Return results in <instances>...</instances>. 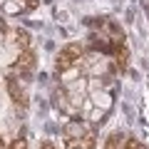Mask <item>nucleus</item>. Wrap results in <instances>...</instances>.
<instances>
[{
	"label": "nucleus",
	"mask_w": 149,
	"mask_h": 149,
	"mask_svg": "<svg viewBox=\"0 0 149 149\" xmlns=\"http://www.w3.org/2000/svg\"><path fill=\"white\" fill-rule=\"evenodd\" d=\"M15 40H17V47L20 50H27V42H30V35L25 30H17L15 32Z\"/></svg>",
	"instance_id": "obj_5"
},
{
	"label": "nucleus",
	"mask_w": 149,
	"mask_h": 149,
	"mask_svg": "<svg viewBox=\"0 0 149 149\" xmlns=\"http://www.w3.org/2000/svg\"><path fill=\"white\" fill-rule=\"evenodd\" d=\"M8 149H27V142H25V139H15Z\"/></svg>",
	"instance_id": "obj_8"
},
{
	"label": "nucleus",
	"mask_w": 149,
	"mask_h": 149,
	"mask_svg": "<svg viewBox=\"0 0 149 149\" xmlns=\"http://www.w3.org/2000/svg\"><path fill=\"white\" fill-rule=\"evenodd\" d=\"M124 149H147V147H144L142 142H137V139H129V142L124 144Z\"/></svg>",
	"instance_id": "obj_7"
},
{
	"label": "nucleus",
	"mask_w": 149,
	"mask_h": 149,
	"mask_svg": "<svg viewBox=\"0 0 149 149\" xmlns=\"http://www.w3.org/2000/svg\"><path fill=\"white\" fill-rule=\"evenodd\" d=\"M40 149H55V147H52L50 142H42V144H40Z\"/></svg>",
	"instance_id": "obj_9"
},
{
	"label": "nucleus",
	"mask_w": 149,
	"mask_h": 149,
	"mask_svg": "<svg viewBox=\"0 0 149 149\" xmlns=\"http://www.w3.org/2000/svg\"><path fill=\"white\" fill-rule=\"evenodd\" d=\"M8 92H10V97L17 102V104H25V102H27L25 92L20 90V82H17L15 77H8Z\"/></svg>",
	"instance_id": "obj_4"
},
{
	"label": "nucleus",
	"mask_w": 149,
	"mask_h": 149,
	"mask_svg": "<svg viewBox=\"0 0 149 149\" xmlns=\"http://www.w3.org/2000/svg\"><path fill=\"white\" fill-rule=\"evenodd\" d=\"M32 67H35V55H32L30 50H25V52L15 60V70L17 72H30Z\"/></svg>",
	"instance_id": "obj_3"
},
{
	"label": "nucleus",
	"mask_w": 149,
	"mask_h": 149,
	"mask_svg": "<svg viewBox=\"0 0 149 149\" xmlns=\"http://www.w3.org/2000/svg\"><path fill=\"white\" fill-rule=\"evenodd\" d=\"M65 149H95V137L92 134H82V137H70Z\"/></svg>",
	"instance_id": "obj_2"
},
{
	"label": "nucleus",
	"mask_w": 149,
	"mask_h": 149,
	"mask_svg": "<svg viewBox=\"0 0 149 149\" xmlns=\"http://www.w3.org/2000/svg\"><path fill=\"white\" fill-rule=\"evenodd\" d=\"M80 57H82V45L80 42L65 45V47L60 50V55H57V70H70Z\"/></svg>",
	"instance_id": "obj_1"
},
{
	"label": "nucleus",
	"mask_w": 149,
	"mask_h": 149,
	"mask_svg": "<svg viewBox=\"0 0 149 149\" xmlns=\"http://www.w3.org/2000/svg\"><path fill=\"white\" fill-rule=\"evenodd\" d=\"M117 142H119V134H112V137L107 139V144H104V149H117Z\"/></svg>",
	"instance_id": "obj_6"
},
{
	"label": "nucleus",
	"mask_w": 149,
	"mask_h": 149,
	"mask_svg": "<svg viewBox=\"0 0 149 149\" xmlns=\"http://www.w3.org/2000/svg\"><path fill=\"white\" fill-rule=\"evenodd\" d=\"M0 149H3V137H0Z\"/></svg>",
	"instance_id": "obj_10"
}]
</instances>
